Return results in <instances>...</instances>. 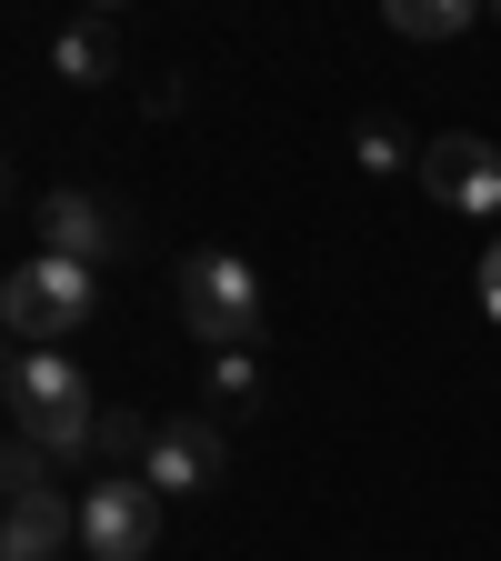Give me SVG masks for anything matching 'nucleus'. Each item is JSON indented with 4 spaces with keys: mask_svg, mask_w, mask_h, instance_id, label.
<instances>
[{
    "mask_svg": "<svg viewBox=\"0 0 501 561\" xmlns=\"http://www.w3.org/2000/svg\"><path fill=\"white\" fill-rule=\"evenodd\" d=\"M171 291H181V321L210 341V351H251L261 341V271L241 251H191L171 271Z\"/></svg>",
    "mask_w": 501,
    "mask_h": 561,
    "instance_id": "obj_3",
    "label": "nucleus"
},
{
    "mask_svg": "<svg viewBox=\"0 0 501 561\" xmlns=\"http://www.w3.org/2000/svg\"><path fill=\"white\" fill-rule=\"evenodd\" d=\"M151 541H161V491L140 471H111L81 491V551L91 561H151Z\"/></svg>",
    "mask_w": 501,
    "mask_h": 561,
    "instance_id": "obj_4",
    "label": "nucleus"
},
{
    "mask_svg": "<svg viewBox=\"0 0 501 561\" xmlns=\"http://www.w3.org/2000/svg\"><path fill=\"white\" fill-rule=\"evenodd\" d=\"M421 191L462 221H501V151L481 130H442L432 151H421Z\"/></svg>",
    "mask_w": 501,
    "mask_h": 561,
    "instance_id": "obj_6",
    "label": "nucleus"
},
{
    "mask_svg": "<svg viewBox=\"0 0 501 561\" xmlns=\"http://www.w3.org/2000/svg\"><path fill=\"white\" fill-rule=\"evenodd\" d=\"M471 301L501 321V231H491V251H481V271H471Z\"/></svg>",
    "mask_w": 501,
    "mask_h": 561,
    "instance_id": "obj_15",
    "label": "nucleus"
},
{
    "mask_svg": "<svg viewBox=\"0 0 501 561\" xmlns=\"http://www.w3.org/2000/svg\"><path fill=\"white\" fill-rule=\"evenodd\" d=\"M140 481H151L161 502H201V491H221V481H231L221 421H201V411H171L161 432H151V461H140Z\"/></svg>",
    "mask_w": 501,
    "mask_h": 561,
    "instance_id": "obj_5",
    "label": "nucleus"
},
{
    "mask_svg": "<svg viewBox=\"0 0 501 561\" xmlns=\"http://www.w3.org/2000/svg\"><path fill=\"white\" fill-rule=\"evenodd\" d=\"M60 541H81V512L60 491H11L0 512V561H60Z\"/></svg>",
    "mask_w": 501,
    "mask_h": 561,
    "instance_id": "obj_8",
    "label": "nucleus"
},
{
    "mask_svg": "<svg viewBox=\"0 0 501 561\" xmlns=\"http://www.w3.org/2000/svg\"><path fill=\"white\" fill-rule=\"evenodd\" d=\"M50 70H60L70 91H101V81H121V21H111V11L60 21V31H50Z\"/></svg>",
    "mask_w": 501,
    "mask_h": 561,
    "instance_id": "obj_9",
    "label": "nucleus"
},
{
    "mask_svg": "<svg viewBox=\"0 0 501 561\" xmlns=\"http://www.w3.org/2000/svg\"><path fill=\"white\" fill-rule=\"evenodd\" d=\"M481 11L471 0H382V31H401V41H462Z\"/></svg>",
    "mask_w": 501,
    "mask_h": 561,
    "instance_id": "obj_10",
    "label": "nucleus"
},
{
    "mask_svg": "<svg viewBox=\"0 0 501 561\" xmlns=\"http://www.w3.org/2000/svg\"><path fill=\"white\" fill-rule=\"evenodd\" d=\"M41 241H50L60 261H91V271H101L111 251H130V221H121V201L60 181V191H41Z\"/></svg>",
    "mask_w": 501,
    "mask_h": 561,
    "instance_id": "obj_7",
    "label": "nucleus"
},
{
    "mask_svg": "<svg viewBox=\"0 0 501 561\" xmlns=\"http://www.w3.org/2000/svg\"><path fill=\"white\" fill-rule=\"evenodd\" d=\"M351 151H362V171H401V161H411V140H401L391 121H362V140H351ZM411 171H421V161H411Z\"/></svg>",
    "mask_w": 501,
    "mask_h": 561,
    "instance_id": "obj_13",
    "label": "nucleus"
},
{
    "mask_svg": "<svg viewBox=\"0 0 501 561\" xmlns=\"http://www.w3.org/2000/svg\"><path fill=\"white\" fill-rule=\"evenodd\" d=\"M101 432V401L81 381L70 351H11V442L50 451V461H81Z\"/></svg>",
    "mask_w": 501,
    "mask_h": 561,
    "instance_id": "obj_1",
    "label": "nucleus"
},
{
    "mask_svg": "<svg viewBox=\"0 0 501 561\" xmlns=\"http://www.w3.org/2000/svg\"><path fill=\"white\" fill-rule=\"evenodd\" d=\"M0 491H50V451L11 442V451H0Z\"/></svg>",
    "mask_w": 501,
    "mask_h": 561,
    "instance_id": "obj_14",
    "label": "nucleus"
},
{
    "mask_svg": "<svg viewBox=\"0 0 501 561\" xmlns=\"http://www.w3.org/2000/svg\"><path fill=\"white\" fill-rule=\"evenodd\" d=\"M151 432H161V421H140V411H121V401H101V432H91V451L101 461H151Z\"/></svg>",
    "mask_w": 501,
    "mask_h": 561,
    "instance_id": "obj_11",
    "label": "nucleus"
},
{
    "mask_svg": "<svg viewBox=\"0 0 501 561\" xmlns=\"http://www.w3.org/2000/svg\"><path fill=\"white\" fill-rule=\"evenodd\" d=\"M201 401H221V411H251V401H261V362H251V351H210V371H201Z\"/></svg>",
    "mask_w": 501,
    "mask_h": 561,
    "instance_id": "obj_12",
    "label": "nucleus"
},
{
    "mask_svg": "<svg viewBox=\"0 0 501 561\" xmlns=\"http://www.w3.org/2000/svg\"><path fill=\"white\" fill-rule=\"evenodd\" d=\"M91 311H101V271H91V261L31 251L11 280H0V321H11V341H21V351H60Z\"/></svg>",
    "mask_w": 501,
    "mask_h": 561,
    "instance_id": "obj_2",
    "label": "nucleus"
}]
</instances>
